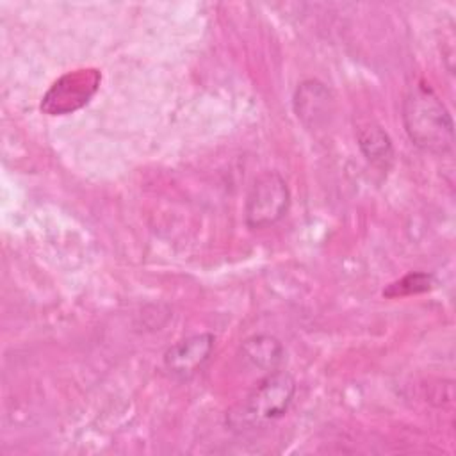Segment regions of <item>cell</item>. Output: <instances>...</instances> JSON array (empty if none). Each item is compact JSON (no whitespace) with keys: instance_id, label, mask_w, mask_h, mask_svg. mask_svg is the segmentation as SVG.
<instances>
[{"instance_id":"obj_1","label":"cell","mask_w":456,"mask_h":456,"mask_svg":"<svg viewBox=\"0 0 456 456\" xmlns=\"http://www.w3.org/2000/svg\"><path fill=\"white\" fill-rule=\"evenodd\" d=\"M403 125L410 141L422 151L444 155L454 142L452 119L444 102L426 84L408 87L403 100Z\"/></svg>"},{"instance_id":"obj_2","label":"cell","mask_w":456,"mask_h":456,"mask_svg":"<svg viewBox=\"0 0 456 456\" xmlns=\"http://www.w3.org/2000/svg\"><path fill=\"white\" fill-rule=\"evenodd\" d=\"M296 394V381L285 370H273L226 413V424L235 431L255 429L285 415Z\"/></svg>"},{"instance_id":"obj_3","label":"cell","mask_w":456,"mask_h":456,"mask_svg":"<svg viewBox=\"0 0 456 456\" xmlns=\"http://www.w3.org/2000/svg\"><path fill=\"white\" fill-rule=\"evenodd\" d=\"M290 207V191L287 182L276 171H264L249 187L244 205L246 224L253 230L267 228L278 223Z\"/></svg>"},{"instance_id":"obj_4","label":"cell","mask_w":456,"mask_h":456,"mask_svg":"<svg viewBox=\"0 0 456 456\" xmlns=\"http://www.w3.org/2000/svg\"><path fill=\"white\" fill-rule=\"evenodd\" d=\"M102 75L94 68L69 71L57 78L41 100V110L48 116H64L82 109L98 91Z\"/></svg>"},{"instance_id":"obj_5","label":"cell","mask_w":456,"mask_h":456,"mask_svg":"<svg viewBox=\"0 0 456 456\" xmlns=\"http://www.w3.org/2000/svg\"><path fill=\"white\" fill-rule=\"evenodd\" d=\"M214 342L216 338L212 333L191 335L166 349L164 367L173 376L187 379L208 362L214 351Z\"/></svg>"},{"instance_id":"obj_6","label":"cell","mask_w":456,"mask_h":456,"mask_svg":"<svg viewBox=\"0 0 456 456\" xmlns=\"http://www.w3.org/2000/svg\"><path fill=\"white\" fill-rule=\"evenodd\" d=\"M331 107V93L319 80H305L297 86L294 93V112L305 126L319 128L328 123Z\"/></svg>"},{"instance_id":"obj_7","label":"cell","mask_w":456,"mask_h":456,"mask_svg":"<svg viewBox=\"0 0 456 456\" xmlns=\"http://www.w3.org/2000/svg\"><path fill=\"white\" fill-rule=\"evenodd\" d=\"M356 141L360 151L374 167L387 171L394 164V146L388 134L378 123H367L358 128Z\"/></svg>"},{"instance_id":"obj_8","label":"cell","mask_w":456,"mask_h":456,"mask_svg":"<svg viewBox=\"0 0 456 456\" xmlns=\"http://www.w3.org/2000/svg\"><path fill=\"white\" fill-rule=\"evenodd\" d=\"M240 354L251 367L273 372L283 362L285 349L276 337L253 335L242 342Z\"/></svg>"},{"instance_id":"obj_9","label":"cell","mask_w":456,"mask_h":456,"mask_svg":"<svg viewBox=\"0 0 456 456\" xmlns=\"http://www.w3.org/2000/svg\"><path fill=\"white\" fill-rule=\"evenodd\" d=\"M435 285H436V280L431 273L415 271V273H408L403 278H399L397 281H392L390 285H387L383 290V296L388 299L415 296V294L429 292Z\"/></svg>"}]
</instances>
